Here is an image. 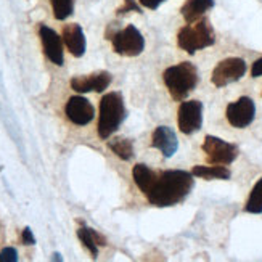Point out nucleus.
I'll return each mask as SVG.
<instances>
[{
    "label": "nucleus",
    "instance_id": "423d86ee",
    "mask_svg": "<svg viewBox=\"0 0 262 262\" xmlns=\"http://www.w3.org/2000/svg\"><path fill=\"white\" fill-rule=\"evenodd\" d=\"M203 151L208 156V163L221 164V166L232 164L238 156L236 145L229 143L219 139V137H212V135H208L206 139H204Z\"/></svg>",
    "mask_w": 262,
    "mask_h": 262
},
{
    "label": "nucleus",
    "instance_id": "aec40b11",
    "mask_svg": "<svg viewBox=\"0 0 262 262\" xmlns=\"http://www.w3.org/2000/svg\"><path fill=\"white\" fill-rule=\"evenodd\" d=\"M53 8V16L56 19H66L74 11V0H50Z\"/></svg>",
    "mask_w": 262,
    "mask_h": 262
},
{
    "label": "nucleus",
    "instance_id": "dca6fc26",
    "mask_svg": "<svg viewBox=\"0 0 262 262\" xmlns=\"http://www.w3.org/2000/svg\"><path fill=\"white\" fill-rule=\"evenodd\" d=\"M77 236H79V240L82 242V245L90 251V254H92L94 259L98 254V246H105L106 245L105 236H101L98 232L89 229V227H85V225H82L81 229L77 230Z\"/></svg>",
    "mask_w": 262,
    "mask_h": 262
},
{
    "label": "nucleus",
    "instance_id": "5701e85b",
    "mask_svg": "<svg viewBox=\"0 0 262 262\" xmlns=\"http://www.w3.org/2000/svg\"><path fill=\"white\" fill-rule=\"evenodd\" d=\"M21 243L23 245H34V243H36V238H34V235H32L29 227H26V229L23 230V233H21Z\"/></svg>",
    "mask_w": 262,
    "mask_h": 262
},
{
    "label": "nucleus",
    "instance_id": "f257e3e1",
    "mask_svg": "<svg viewBox=\"0 0 262 262\" xmlns=\"http://www.w3.org/2000/svg\"><path fill=\"white\" fill-rule=\"evenodd\" d=\"M193 188V174L187 170H163L156 172L150 187L143 193L153 206L167 208L184 201Z\"/></svg>",
    "mask_w": 262,
    "mask_h": 262
},
{
    "label": "nucleus",
    "instance_id": "0eeeda50",
    "mask_svg": "<svg viewBox=\"0 0 262 262\" xmlns=\"http://www.w3.org/2000/svg\"><path fill=\"white\" fill-rule=\"evenodd\" d=\"M245 73L246 63L242 58H227L214 68L211 81L215 87H225L232 82L240 81Z\"/></svg>",
    "mask_w": 262,
    "mask_h": 262
},
{
    "label": "nucleus",
    "instance_id": "9d476101",
    "mask_svg": "<svg viewBox=\"0 0 262 262\" xmlns=\"http://www.w3.org/2000/svg\"><path fill=\"white\" fill-rule=\"evenodd\" d=\"M111 84V74L106 71L94 73L89 76H76L71 79V87L73 90L79 94H87V92H103L105 89Z\"/></svg>",
    "mask_w": 262,
    "mask_h": 262
},
{
    "label": "nucleus",
    "instance_id": "4468645a",
    "mask_svg": "<svg viewBox=\"0 0 262 262\" xmlns=\"http://www.w3.org/2000/svg\"><path fill=\"white\" fill-rule=\"evenodd\" d=\"M63 42L68 47V50L71 52L73 56L79 58V56H82L85 53V36L82 32V28L73 23V25H66L64 29H63Z\"/></svg>",
    "mask_w": 262,
    "mask_h": 262
},
{
    "label": "nucleus",
    "instance_id": "9b49d317",
    "mask_svg": "<svg viewBox=\"0 0 262 262\" xmlns=\"http://www.w3.org/2000/svg\"><path fill=\"white\" fill-rule=\"evenodd\" d=\"M66 116L76 126H85L95 116L92 103L84 97H71L66 103Z\"/></svg>",
    "mask_w": 262,
    "mask_h": 262
},
{
    "label": "nucleus",
    "instance_id": "f8f14e48",
    "mask_svg": "<svg viewBox=\"0 0 262 262\" xmlns=\"http://www.w3.org/2000/svg\"><path fill=\"white\" fill-rule=\"evenodd\" d=\"M39 36L42 40V47L43 52L47 55V58L56 64L61 66L63 64V37H60L52 28L49 26H40L39 29Z\"/></svg>",
    "mask_w": 262,
    "mask_h": 262
},
{
    "label": "nucleus",
    "instance_id": "f03ea898",
    "mask_svg": "<svg viewBox=\"0 0 262 262\" xmlns=\"http://www.w3.org/2000/svg\"><path fill=\"white\" fill-rule=\"evenodd\" d=\"M126 119V106L119 92L106 94L100 101V116H98V135L100 139H110L115 134L122 121Z\"/></svg>",
    "mask_w": 262,
    "mask_h": 262
},
{
    "label": "nucleus",
    "instance_id": "39448f33",
    "mask_svg": "<svg viewBox=\"0 0 262 262\" xmlns=\"http://www.w3.org/2000/svg\"><path fill=\"white\" fill-rule=\"evenodd\" d=\"M110 39L113 42L115 52L122 56H137L145 49V39L142 36V32L132 25L111 34Z\"/></svg>",
    "mask_w": 262,
    "mask_h": 262
},
{
    "label": "nucleus",
    "instance_id": "7ed1b4c3",
    "mask_svg": "<svg viewBox=\"0 0 262 262\" xmlns=\"http://www.w3.org/2000/svg\"><path fill=\"white\" fill-rule=\"evenodd\" d=\"M164 84L169 89V94L174 100H185L198 84L196 68L188 61H182L176 66H170L163 74Z\"/></svg>",
    "mask_w": 262,
    "mask_h": 262
},
{
    "label": "nucleus",
    "instance_id": "a211bd4d",
    "mask_svg": "<svg viewBox=\"0 0 262 262\" xmlns=\"http://www.w3.org/2000/svg\"><path fill=\"white\" fill-rule=\"evenodd\" d=\"M108 146L113 150L118 158L124 159V161H129L134 156V143L129 139H122V137H118V139H113L108 142Z\"/></svg>",
    "mask_w": 262,
    "mask_h": 262
},
{
    "label": "nucleus",
    "instance_id": "f3484780",
    "mask_svg": "<svg viewBox=\"0 0 262 262\" xmlns=\"http://www.w3.org/2000/svg\"><path fill=\"white\" fill-rule=\"evenodd\" d=\"M191 174L195 177L204 179V180H229L230 179V170L221 166H195L191 170Z\"/></svg>",
    "mask_w": 262,
    "mask_h": 262
},
{
    "label": "nucleus",
    "instance_id": "2eb2a0df",
    "mask_svg": "<svg viewBox=\"0 0 262 262\" xmlns=\"http://www.w3.org/2000/svg\"><path fill=\"white\" fill-rule=\"evenodd\" d=\"M212 7L214 0H187L182 7V16L185 18L187 23H195Z\"/></svg>",
    "mask_w": 262,
    "mask_h": 262
},
{
    "label": "nucleus",
    "instance_id": "1a4fd4ad",
    "mask_svg": "<svg viewBox=\"0 0 262 262\" xmlns=\"http://www.w3.org/2000/svg\"><path fill=\"white\" fill-rule=\"evenodd\" d=\"M254 115H256V106H254V101L249 97L238 98L236 101H233V103L227 106V111H225L227 121L236 129L248 127L249 124L254 121Z\"/></svg>",
    "mask_w": 262,
    "mask_h": 262
},
{
    "label": "nucleus",
    "instance_id": "6ab92c4d",
    "mask_svg": "<svg viewBox=\"0 0 262 262\" xmlns=\"http://www.w3.org/2000/svg\"><path fill=\"white\" fill-rule=\"evenodd\" d=\"M245 211L251 212V214H260L262 212V179L251 190V195H249V198H248Z\"/></svg>",
    "mask_w": 262,
    "mask_h": 262
},
{
    "label": "nucleus",
    "instance_id": "ddd939ff",
    "mask_svg": "<svg viewBox=\"0 0 262 262\" xmlns=\"http://www.w3.org/2000/svg\"><path fill=\"white\" fill-rule=\"evenodd\" d=\"M151 145L156 148V150L161 151L163 156L170 158V156H172L177 151V148H179L177 135H176V132L170 129V127H167V126H159L153 132Z\"/></svg>",
    "mask_w": 262,
    "mask_h": 262
},
{
    "label": "nucleus",
    "instance_id": "412c9836",
    "mask_svg": "<svg viewBox=\"0 0 262 262\" xmlns=\"http://www.w3.org/2000/svg\"><path fill=\"white\" fill-rule=\"evenodd\" d=\"M18 253L15 248H5L0 251V262H16Z\"/></svg>",
    "mask_w": 262,
    "mask_h": 262
},
{
    "label": "nucleus",
    "instance_id": "4be33fe9",
    "mask_svg": "<svg viewBox=\"0 0 262 262\" xmlns=\"http://www.w3.org/2000/svg\"><path fill=\"white\" fill-rule=\"evenodd\" d=\"M129 11H137V13H140V7L137 5L135 0H124V5L118 10V15H126Z\"/></svg>",
    "mask_w": 262,
    "mask_h": 262
},
{
    "label": "nucleus",
    "instance_id": "6e6552de",
    "mask_svg": "<svg viewBox=\"0 0 262 262\" xmlns=\"http://www.w3.org/2000/svg\"><path fill=\"white\" fill-rule=\"evenodd\" d=\"M179 129L182 134L190 135L201 129L203 124V105L198 100L184 101L179 108Z\"/></svg>",
    "mask_w": 262,
    "mask_h": 262
},
{
    "label": "nucleus",
    "instance_id": "20e7f679",
    "mask_svg": "<svg viewBox=\"0 0 262 262\" xmlns=\"http://www.w3.org/2000/svg\"><path fill=\"white\" fill-rule=\"evenodd\" d=\"M215 42L214 31L209 25L208 19H198L195 23H188L185 28L179 31L177 43L182 50L187 53H195L198 50H203Z\"/></svg>",
    "mask_w": 262,
    "mask_h": 262
},
{
    "label": "nucleus",
    "instance_id": "b1692460",
    "mask_svg": "<svg viewBox=\"0 0 262 262\" xmlns=\"http://www.w3.org/2000/svg\"><path fill=\"white\" fill-rule=\"evenodd\" d=\"M139 2L145 7V8H150V10H156L159 5H161L163 2H166V0H139Z\"/></svg>",
    "mask_w": 262,
    "mask_h": 262
},
{
    "label": "nucleus",
    "instance_id": "393cba45",
    "mask_svg": "<svg viewBox=\"0 0 262 262\" xmlns=\"http://www.w3.org/2000/svg\"><path fill=\"white\" fill-rule=\"evenodd\" d=\"M251 76H253V77L262 76V58H259L257 61H254V64H253V68H251Z\"/></svg>",
    "mask_w": 262,
    "mask_h": 262
}]
</instances>
